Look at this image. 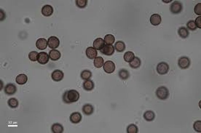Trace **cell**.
Returning a JSON list of instances; mask_svg holds the SVG:
<instances>
[{"label":"cell","instance_id":"cell-35","mask_svg":"<svg viewBox=\"0 0 201 133\" xmlns=\"http://www.w3.org/2000/svg\"><path fill=\"white\" fill-rule=\"evenodd\" d=\"M87 4H88V1L87 0H77L76 1L77 6L81 9L86 7Z\"/></svg>","mask_w":201,"mask_h":133},{"label":"cell","instance_id":"cell-38","mask_svg":"<svg viewBox=\"0 0 201 133\" xmlns=\"http://www.w3.org/2000/svg\"><path fill=\"white\" fill-rule=\"evenodd\" d=\"M195 13L197 15L200 16L201 15V3H198L197 4H196L195 7Z\"/></svg>","mask_w":201,"mask_h":133},{"label":"cell","instance_id":"cell-7","mask_svg":"<svg viewBox=\"0 0 201 133\" xmlns=\"http://www.w3.org/2000/svg\"><path fill=\"white\" fill-rule=\"evenodd\" d=\"M103 68L106 73L112 74L115 70V64L114 62L111 61V60H108V61L105 62L103 66Z\"/></svg>","mask_w":201,"mask_h":133},{"label":"cell","instance_id":"cell-20","mask_svg":"<svg viewBox=\"0 0 201 133\" xmlns=\"http://www.w3.org/2000/svg\"><path fill=\"white\" fill-rule=\"evenodd\" d=\"M15 81L16 82H17V84H18V85H25V84L27 82L28 77L26 74H19L18 76H17Z\"/></svg>","mask_w":201,"mask_h":133},{"label":"cell","instance_id":"cell-26","mask_svg":"<svg viewBox=\"0 0 201 133\" xmlns=\"http://www.w3.org/2000/svg\"><path fill=\"white\" fill-rule=\"evenodd\" d=\"M118 75L122 80H127L130 77L129 71L126 69H121L118 73Z\"/></svg>","mask_w":201,"mask_h":133},{"label":"cell","instance_id":"cell-16","mask_svg":"<svg viewBox=\"0 0 201 133\" xmlns=\"http://www.w3.org/2000/svg\"><path fill=\"white\" fill-rule=\"evenodd\" d=\"M161 16L159 14H153L150 17V23L153 26H159L161 23Z\"/></svg>","mask_w":201,"mask_h":133},{"label":"cell","instance_id":"cell-31","mask_svg":"<svg viewBox=\"0 0 201 133\" xmlns=\"http://www.w3.org/2000/svg\"><path fill=\"white\" fill-rule=\"evenodd\" d=\"M80 76L83 80H89L92 76V73L89 70H84L82 71Z\"/></svg>","mask_w":201,"mask_h":133},{"label":"cell","instance_id":"cell-5","mask_svg":"<svg viewBox=\"0 0 201 133\" xmlns=\"http://www.w3.org/2000/svg\"><path fill=\"white\" fill-rule=\"evenodd\" d=\"M190 59L187 56H182L180 57L178 60V65L181 69H187L190 67Z\"/></svg>","mask_w":201,"mask_h":133},{"label":"cell","instance_id":"cell-22","mask_svg":"<svg viewBox=\"0 0 201 133\" xmlns=\"http://www.w3.org/2000/svg\"><path fill=\"white\" fill-rule=\"evenodd\" d=\"M178 34L179 35V36L182 39H186L189 36V31L187 28L185 27H180L178 30Z\"/></svg>","mask_w":201,"mask_h":133},{"label":"cell","instance_id":"cell-39","mask_svg":"<svg viewBox=\"0 0 201 133\" xmlns=\"http://www.w3.org/2000/svg\"><path fill=\"white\" fill-rule=\"evenodd\" d=\"M195 23L197 28L201 29V16H198V17L196 18V20H195Z\"/></svg>","mask_w":201,"mask_h":133},{"label":"cell","instance_id":"cell-10","mask_svg":"<svg viewBox=\"0 0 201 133\" xmlns=\"http://www.w3.org/2000/svg\"><path fill=\"white\" fill-rule=\"evenodd\" d=\"M63 76H64V74L60 70H55L51 74L52 79L55 82H60L63 79Z\"/></svg>","mask_w":201,"mask_h":133},{"label":"cell","instance_id":"cell-27","mask_svg":"<svg viewBox=\"0 0 201 133\" xmlns=\"http://www.w3.org/2000/svg\"><path fill=\"white\" fill-rule=\"evenodd\" d=\"M135 58V55L133 52H126L124 55V60L127 63H131L134 59Z\"/></svg>","mask_w":201,"mask_h":133},{"label":"cell","instance_id":"cell-14","mask_svg":"<svg viewBox=\"0 0 201 133\" xmlns=\"http://www.w3.org/2000/svg\"><path fill=\"white\" fill-rule=\"evenodd\" d=\"M85 53H86L87 57L89 59H95L96 57H97V55H98L97 50H96L94 47H88V48H87Z\"/></svg>","mask_w":201,"mask_h":133},{"label":"cell","instance_id":"cell-24","mask_svg":"<svg viewBox=\"0 0 201 133\" xmlns=\"http://www.w3.org/2000/svg\"><path fill=\"white\" fill-rule=\"evenodd\" d=\"M144 118L147 122H152L155 119V113L152 111H147L144 113Z\"/></svg>","mask_w":201,"mask_h":133},{"label":"cell","instance_id":"cell-8","mask_svg":"<svg viewBox=\"0 0 201 133\" xmlns=\"http://www.w3.org/2000/svg\"><path fill=\"white\" fill-rule=\"evenodd\" d=\"M49 58V55H48V53L45 52H39V55H38L37 61L38 63H40V64L45 65L48 63Z\"/></svg>","mask_w":201,"mask_h":133},{"label":"cell","instance_id":"cell-17","mask_svg":"<svg viewBox=\"0 0 201 133\" xmlns=\"http://www.w3.org/2000/svg\"><path fill=\"white\" fill-rule=\"evenodd\" d=\"M60 56H61V54H60V51L57 50H51L49 52L50 58L53 61L59 60L60 58Z\"/></svg>","mask_w":201,"mask_h":133},{"label":"cell","instance_id":"cell-32","mask_svg":"<svg viewBox=\"0 0 201 133\" xmlns=\"http://www.w3.org/2000/svg\"><path fill=\"white\" fill-rule=\"evenodd\" d=\"M103 40H104L105 44H109V45H112V44H114V42H115V38L112 34H107L105 36L104 39H103Z\"/></svg>","mask_w":201,"mask_h":133},{"label":"cell","instance_id":"cell-12","mask_svg":"<svg viewBox=\"0 0 201 133\" xmlns=\"http://www.w3.org/2000/svg\"><path fill=\"white\" fill-rule=\"evenodd\" d=\"M36 46L39 50H45L47 48V47L48 46V40L44 38H39L37 40L36 42Z\"/></svg>","mask_w":201,"mask_h":133},{"label":"cell","instance_id":"cell-33","mask_svg":"<svg viewBox=\"0 0 201 133\" xmlns=\"http://www.w3.org/2000/svg\"><path fill=\"white\" fill-rule=\"evenodd\" d=\"M138 132V127L136 125H134V124L128 125V127H127V132L128 133H137Z\"/></svg>","mask_w":201,"mask_h":133},{"label":"cell","instance_id":"cell-11","mask_svg":"<svg viewBox=\"0 0 201 133\" xmlns=\"http://www.w3.org/2000/svg\"><path fill=\"white\" fill-rule=\"evenodd\" d=\"M17 91V88L14 84H7L4 88V92L7 95H13Z\"/></svg>","mask_w":201,"mask_h":133},{"label":"cell","instance_id":"cell-37","mask_svg":"<svg viewBox=\"0 0 201 133\" xmlns=\"http://www.w3.org/2000/svg\"><path fill=\"white\" fill-rule=\"evenodd\" d=\"M193 127H194V130L197 132H201V121H197L194 123V125H193Z\"/></svg>","mask_w":201,"mask_h":133},{"label":"cell","instance_id":"cell-19","mask_svg":"<svg viewBox=\"0 0 201 133\" xmlns=\"http://www.w3.org/2000/svg\"><path fill=\"white\" fill-rule=\"evenodd\" d=\"M105 45L104 40L101 38H97L96 39H95V41L93 42V47L96 50H100L103 47V46Z\"/></svg>","mask_w":201,"mask_h":133},{"label":"cell","instance_id":"cell-2","mask_svg":"<svg viewBox=\"0 0 201 133\" xmlns=\"http://www.w3.org/2000/svg\"><path fill=\"white\" fill-rule=\"evenodd\" d=\"M156 96L160 100H166L169 97V90L164 86L160 87L156 90Z\"/></svg>","mask_w":201,"mask_h":133},{"label":"cell","instance_id":"cell-4","mask_svg":"<svg viewBox=\"0 0 201 133\" xmlns=\"http://www.w3.org/2000/svg\"><path fill=\"white\" fill-rule=\"evenodd\" d=\"M182 4L179 1H174V2L171 4V7H170V10L173 14H179L182 11Z\"/></svg>","mask_w":201,"mask_h":133},{"label":"cell","instance_id":"cell-9","mask_svg":"<svg viewBox=\"0 0 201 133\" xmlns=\"http://www.w3.org/2000/svg\"><path fill=\"white\" fill-rule=\"evenodd\" d=\"M100 51L102 54L105 55L111 56L115 52V47H113L112 45H109V44H106V45L103 46V47Z\"/></svg>","mask_w":201,"mask_h":133},{"label":"cell","instance_id":"cell-29","mask_svg":"<svg viewBox=\"0 0 201 133\" xmlns=\"http://www.w3.org/2000/svg\"><path fill=\"white\" fill-rule=\"evenodd\" d=\"M115 49L119 52H122L125 49V44L122 41H118L115 45Z\"/></svg>","mask_w":201,"mask_h":133},{"label":"cell","instance_id":"cell-23","mask_svg":"<svg viewBox=\"0 0 201 133\" xmlns=\"http://www.w3.org/2000/svg\"><path fill=\"white\" fill-rule=\"evenodd\" d=\"M51 131L53 133H62L63 132V127L60 124H53L52 125Z\"/></svg>","mask_w":201,"mask_h":133},{"label":"cell","instance_id":"cell-18","mask_svg":"<svg viewBox=\"0 0 201 133\" xmlns=\"http://www.w3.org/2000/svg\"><path fill=\"white\" fill-rule=\"evenodd\" d=\"M82 111L87 116L93 114L94 112V108L92 105L91 104H85L82 107Z\"/></svg>","mask_w":201,"mask_h":133},{"label":"cell","instance_id":"cell-40","mask_svg":"<svg viewBox=\"0 0 201 133\" xmlns=\"http://www.w3.org/2000/svg\"><path fill=\"white\" fill-rule=\"evenodd\" d=\"M0 13H1V16H3L4 19L5 18V14H4V12L2 10H0Z\"/></svg>","mask_w":201,"mask_h":133},{"label":"cell","instance_id":"cell-15","mask_svg":"<svg viewBox=\"0 0 201 133\" xmlns=\"http://www.w3.org/2000/svg\"><path fill=\"white\" fill-rule=\"evenodd\" d=\"M82 120V115L79 112H74L70 116V121L73 124H78Z\"/></svg>","mask_w":201,"mask_h":133},{"label":"cell","instance_id":"cell-1","mask_svg":"<svg viewBox=\"0 0 201 133\" xmlns=\"http://www.w3.org/2000/svg\"><path fill=\"white\" fill-rule=\"evenodd\" d=\"M79 99V93L77 90H67L63 94V101L65 103H72L77 102Z\"/></svg>","mask_w":201,"mask_h":133},{"label":"cell","instance_id":"cell-6","mask_svg":"<svg viewBox=\"0 0 201 133\" xmlns=\"http://www.w3.org/2000/svg\"><path fill=\"white\" fill-rule=\"evenodd\" d=\"M48 47H50L52 50H55V49L58 48L60 45V40L58 37L54 36H50V38H48Z\"/></svg>","mask_w":201,"mask_h":133},{"label":"cell","instance_id":"cell-28","mask_svg":"<svg viewBox=\"0 0 201 133\" xmlns=\"http://www.w3.org/2000/svg\"><path fill=\"white\" fill-rule=\"evenodd\" d=\"M93 64L96 68L97 69H100V68L103 67V64H104V61H103V57H96L94 59Z\"/></svg>","mask_w":201,"mask_h":133},{"label":"cell","instance_id":"cell-36","mask_svg":"<svg viewBox=\"0 0 201 133\" xmlns=\"http://www.w3.org/2000/svg\"><path fill=\"white\" fill-rule=\"evenodd\" d=\"M187 26L191 31H195L197 29L195 25V20H190V21H188V23H187Z\"/></svg>","mask_w":201,"mask_h":133},{"label":"cell","instance_id":"cell-3","mask_svg":"<svg viewBox=\"0 0 201 133\" xmlns=\"http://www.w3.org/2000/svg\"><path fill=\"white\" fill-rule=\"evenodd\" d=\"M168 71H169V66L165 62H160L158 63L157 66V71L159 74L160 75H165L168 74Z\"/></svg>","mask_w":201,"mask_h":133},{"label":"cell","instance_id":"cell-21","mask_svg":"<svg viewBox=\"0 0 201 133\" xmlns=\"http://www.w3.org/2000/svg\"><path fill=\"white\" fill-rule=\"evenodd\" d=\"M95 88V84L92 80H85L83 83V88L86 91H92Z\"/></svg>","mask_w":201,"mask_h":133},{"label":"cell","instance_id":"cell-13","mask_svg":"<svg viewBox=\"0 0 201 133\" xmlns=\"http://www.w3.org/2000/svg\"><path fill=\"white\" fill-rule=\"evenodd\" d=\"M53 7L49 4H46L44 6L42 9V14L45 17H49L51 16L53 13Z\"/></svg>","mask_w":201,"mask_h":133},{"label":"cell","instance_id":"cell-34","mask_svg":"<svg viewBox=\"0 0 201 133\" xmlns=\"http://www.w3.org/2000/svg\"><path fill=\"white\" fill-rule=\"evenodd\" d=\"M38 55L39 53L36 51H32L29 54V58L31 61H37L38 59Z\"/></svg>","mask_w":201,"mask_h":133},{"label":"cell","instance_id":"cell-25","mask_svg":"<svg viewBox=\"0 0 201 133\" xmlns=\"http://www.w3.org/2000/svg\"><path fill=\"white\" fill-rule=\"evenodd\" d=\"M141 61L139 57H135V58L130 63V67L132 69H138L141 66Z\"/></svg>","mask_w":201,"mask_h":133},{"label":"cell","instance_id":"cell-30","mask_svg":"<svg viewBox=\"0 0 201 133\" xmlns=\"http://www.w3.org/2000/svg\"><path fill=\"white\" fill-rule=\"evenodd\" d=\"M7 103H8V106H10L11 108H16L18 107V105H19L18 100L16 98H13V97L9 99Z\"/></svg>","mask_w":201,"mask_h":133}]
</instances>
